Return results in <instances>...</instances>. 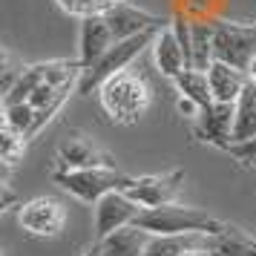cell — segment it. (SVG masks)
<instances>
[{"label":"cell","instance_id":"277c9868","mask_svg":"<svg viewBox=\"0 0 256 256\" xmlns=\"http://www.w3.org/2000/svg\"><path fill=\"white\" fill-rule=\"evenodd\" d=\"M52 178L58 182L70 196L81 198L86 204L101 202L106 193L112 190H127V184L132 182L130 176L118 173L116 167H90V170H55Z\"/></svg>","mask_w":256,"mask_h":256},{"label":"cell","instance_id":"603a6c76","mask_svg":"<svg viewBox=\"0 0 256 256\" xmlns=\"http://www.w3.org/2000/svg\"><path fill=\"white\" fill-rule=\"evenodd\" d=\"M58 3L66 9V12L86 18V14H104V12H110L118 0H58Z\"/></svg>","mask_w":256,"mask_h":256},{"label":"cell","instance_id":"3957f363","mask_svg":"<svg viewBox=\"0 0 256 256\" xmlns=\"http://www.w3.org/2000/svg\"><path fill=\"white\" fill-rule=\"evenodd\" d=\"M162 29H150V32H141V35H132V38H124V40H116L112 46L106 49V55L95 66H90V70H84L81 75H78V84H75V92L78 95H90L92 90H101L112 75H118V72H124L132 64V60L138 58L141 52H144V46H150L152 40H156V35H158Z\"/></svg>","mask_w":256,"mask_h":256},{"label":"cell","instance_id":"ffe728a7","mask_svg":"<svg viewBox=\"0 0 256 256\" xmlns=\"http://www.w3.org/2000/svg\"><path fill=\"white\" fill-rule=\"evenodd\" d=\"M40 84H44V64H35V66H26V70H20V72H18V81L12 84V90L3 95V106L26 104Z\"/></svg>","mask_w":256,"mask_h":256},{"label":"cell","instance_id":"ac0fdd59","mask_svg":"<svg viewBox=\"0 0 256 256\" xmlns=\"http://www.w3.org/2000/svg\"><path fill=\"white\" fill-rule=\"evenodd\" d=\"M176 90L190 98V101H196L202 110L208 104H213V92H210V81H208V72L204 70H193V66H187L178 78H173Z\"/></svg>","mask_w":256,"mask_h":256},{"label":"cell","instance_id":"5bb4252c","mask_svg":"<svg viewBox=\"0 0 256 256\" xmlns=\"http://www.w3.org/2000/svg\"><path fill=\"white\" fill-rule=\"evenodd\" d=\"M152 233L141 230L138 224H127L121 230L98 239V256H144Z\"/></svg>","mask_w":256,"mask_h":256},{"label":"cell","instance_id":"30bf717a","mask_svg":"<svg viewBox=\"0 0 256 256\" xmlns=\"http://www.w3.org/2000/svg\"><path fill=\"white\" fill-rule=\"evenodd\" d=\"M116 44V35L110 29L106 14H86L81 18V38H78V60L81 72L95 66L106 55V49Z\"/></svg>","mask_w":256,"mask_h":256},{"label":"cell","instance_id":"52a82bcc","mask_svg":"<svg viewBox=\"0 0 256 256\" xmlns=\"http://www.w3.org/2000/svg\"><path fill=\"white\" fill-rule=\"evenodd\" d=\"M18 222L32 236H58L66 224V208L52 196H38L20 204Z\"/></svg>","mask_w":256,"mask_h":256},{"label":"cell","instance_id":"f1b7e54d","mask_svg":"<svg viewBox=\"0 0 256 256\" xmlns=\"http://www.w3.org/2000/svg\"><path fill=\"white\" fill-rule=\"evenodd\" d=\"M84 256H98V242L92 244V250H90V254H84Z\"/></svg>","mask_w":256,"mask_h":256},{"label":"cell","instance_id":"e0dca14e","mask_svg":"<svg viewBox=\"0 0 256 256\" xmlns=\"http://www.w3.org/2000/svg\"><path fill=\"white\" fill-rule=\"evenodd\" d=\"M254 136H256V81H248L242 95L236 98L233 141H248V138H254Z\"/></svg>","mask_w":256,"mask_h":256},{"label":"cell","instance_id":"5b68a950","mask_svg":"<svg viewBox=\"0 0 256 256\" xmlns=\"http://www.w3.org/2000/svg\"><path fill=\"white\" fill-rule=\"evenodd\" d=\"M213 58L224 60L236 70L248 72L250 60L256 58V26L242 24H216V38H213Z\"/></svg>","mask_w":256,"mask_h":256},{"label":"cell","instance_id":"9c48e42d","mask_svg":"<svg viewBox=\"0 0 256 256\" xmlns=\"http://www.w3.org/2000/svg\"><path fill=\"white\" fill-rule=\"evenodd\" d=\"M233 121H236V104H224V101H213L208 104L196 118V138L213 147L228 150L233 141Z\"/></svg>","mask_w":256,"mask_h":256},{"label":"cell","instance_id":"4fadbf2b","mask_svg":"<svg viewBox=\"0 0 256 256\" xmlns=\"http://www.w3.org/2000/svg\"><path fill=\"white\" fill-rule=\"evenodd\" d=\"M208 81H210V92L213 101H224V104H236V98L242 95L244 84L250 81L248 72L236 70L224 60H213L208 66Z\"/></svg>","mask_w":256,"mask_h":256},{"label":"cell","instance_id":"ba28073f","mask_svg":"<svg viewBox=\"0 0 256 256\" xmlns=\"http://www.w3.org/2000/svg\"><path fill=\"white\" fill-rule=\"evenodd\" d=\"M141 204L124 193V190H112L106 193L101 202H95V239H106L110 233L121 230L127 224H136L141 213Z\"/></svg>","mask_w":256,"mask_h":256},{"label":"cell","instance_id":"7a4b0ae2","mask_svg":"<svg viewBox=\"0 0 256 256\" xmlns=\"http://www.w3.org/2000/svg\"><path fill=\"white\" fill-rule=\"evenodd\" d=\"M101 95V106H104V112L116 124H136L147 110H150V86L147 81L136 75V72H118L112 75L110 81L98 90Z\"/></svg>","mask_w":256,"mask_h":256},{"label":"cell","instance_id":"484cf974","mask_svg":"<svg viewBox=\"0 0 256 256\" xmlns=\"http://www.w3.org/2000/svg\"><path fill=\"white\" fill-rule=\"evenodd\" d=\"M176 110H178V116H182V118H198V112H202V106H198L196 101L184 98V95H178V101H176Z\"/></svg>","mask_w":256,"mask_h":256},{"label":"cell","instance_id":"7402d4cb","mask_svg":"<svg viewBox=\"0 0 256 256\" xmlns=\"http://www.w3.org/2000/svg\"><path fill=\"white\" fill-rule=\"evenodd\" d=\"M3 127L18 132V136H35V127H38V110L29 101L26 104H12V106H3Z\"/></svg>","mask_w":256,"mask_h":256},{"label":"cell","instance_id":"d6986e66","mask_svg":"<svg viewBox=\"0 0 256 256\" xmlns=\"http://www.w3.org/2000/svg\"><path fill=\"white\" fill-rule=\"evenodd\" d=\"M213 38H216V24L196 18L193 20V60H190L193 70L208 72V66L216 60L213 58Z\"/></svg>","mask_w":256,"mask_h":256},{"label":"cell","instance_id":"7c38bea8","mask_svg":"<svg viewBox=\"0 0 256 256\" xmlns=\"http://www.w3.org/2000/svg\"><path fill=\"white\" fill-rule=\"evenodd\" d=\"M58 162L60 170H90V167H116L112 156L104 152L84 138H70L58 147Z\"/></svg>","mask_w":256,"mask_h":256},{"label":"cell","instance_id":"44dd1931","mask_svg":"<svg viewBox=\"0 0 256 256\" xmlns=\"http://www.w3.org/2000/svg\"><path fill=\"white\" fill-rule=\"evenodd\" d=\"M210 248L216 256H256V239L244 236L236 228H228L222 236H213Z\"/></svg>","mask_w":256,"mask_h":256},{"label":"cell","instance_id":"cb8c5ba5","mask_svg":"<svg viewBox=\"0 0 256 256\" xmlns=\"http://www.w3.org/2000/svg\"><path fill=\"white\" fill-rule=\"evenodd\" d=\"M236 162L242 164V167H256V136L248 141H233L230 147H228Z\"/></svg>","mask_w":256,"mask_h":256},{"label":"cell","instance_id":"8fae6325","mask_svg":"<svg viewBox=\"0 0 256 256\" xmlns=\"http://www.w3.org/2000/svg\"><path fill=\"white\" fill-rule=\"evenodd\" d=\"M104 14H106V20H110V29H112L116 40H124V38L141 35V32H150V29L162 26V18H156L150 12H141L136 6L124 3V0H118L116 6Z\"/></svg>","mask_w":256,"mask_h":256},{"label":"cell","instance_id":"2e32d148","mask_svg":"<svg viewBox=\"0 0 256 256\" xmlns=\"http://www.w3.org/2000/svg\"><path fill=\"white\" fill-rule=\"evenodd\" d=\"M210 242H213V236H208V233H162V236H150L144 256H184L190 250L210 248Z\"/></svg>","mask_w":256,"mask_h":256},{"label":"cell","instance_id":"d4e9b609","mask_svg":"<svg viewBox=\"0 0 256 256\" xmlns=\"http://www.w3.org/2000/svg\"><path fill=\"white\" fill-rule=\"evenodd\" d=\"M24 136L3 127V162H6V167H12L18 162V156H24Z\"/></svg>","mask_w":256,"mask_h":256},{"label":"cell","instance_id":"6da1fadb","mask_svg":"<svg viewBox=\"0 0 256 256\" xmlns=\"http://www.w3.org/2000/svg\"><path fill=\"white\" fill-rule=\"evenodd\" d=\"M141 230L162 236V233H208V236H222L228 224L208 210L190 208V204H164V208H147L136 219Z\"/></svg>","mask_w":256,"mask_h":256},{"label":"cell","instance_id":"8992f818","mask_svg":"<svg viewBox=\"0 0 256 256\" xmlns=\"http://www.w3.org/2000/svg\"><path fill=\"white\" fill-rule=\"evenodd\" d=\"M184 184V173L182 170H170V173H156V176H141L132 178L127 184V193L132 202H138L141 208H164V204H173L178 190Z\"/></svg>","mask_w":256,"mask_h":256},{"label":"cell","instance_id":"83f0119b","mask_svg":"<svg viewBox=\"0 0 256 256\" xmlns=\"http://www.w3.org/2000/svg\"><path fill=\"white\" fill-rule=\"evenodd\" d=\"M248 78H250V81H256V58L250 60V70H248Z\"/></svg>","mask_w":256,"mask_h":256},{"label":"cell","instance_id":"9a60e30c","mask_svg":"<svg viewBox=\"0 0 256 256\" xmlns=\"http://www.w3.org/2000/svg\"><path fill=\"white\" fill-rule=\"evenodd\" d=\"M152 60H156V70L162 72L164 78H178L187 70L184 49L178 44V38L173 35V29H162L156 35V40H152Z\"/></svg>","mask_w":256,"mask_h":256},{"label":"cell","instance_id":"4316f807","mask_svg":"<svg viewBox=\"0 0 256 256\" xmlns=\"http://www.w3.org/2000/svg\"><path fill=\"white\" fill-rule=\"evenodd\" d=\"M184 256H216L210 248H202V250H190V254H184Z\"/></svg>","mask_w":256,"mask_h":256}]
</instances>
